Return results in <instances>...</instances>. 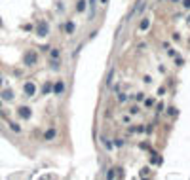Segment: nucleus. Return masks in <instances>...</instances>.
Instances as JSON below:
<instances>
[{"label": "nucleus", "instance_id": "7", "mask_svg": "<svg viewBox=\"0 0 190 180\" xmlns=\"http://www.w3.org/2000/svg\"><path fill=\"white\" fill-rule=\"evenodd\" d=\"M95 8H97V0H89V19H93Z\"/></svg>", "mask_w": 190, "mask_h": 180}, {"label": "nucleus", "instance_id": "10", "mask_svg": "<svg viewBox=\"0 0 190 180\" xmlns=\"http://www.w3.org/2000/svg\"><path fill=\"white\" fill-rule=\"evenodd\" d=\"M86 4H88L86 0H78V4H76V12H84V10H86Z\"/></svg>", "mask_w": 190, "mask_h": 180}, {"label": "nucleus", "instance_id": "17", "mask_svg": "<svg viewBox=\"0 0 190 180\" xmlns=\"http://www.w3.org/2000/svg\"><path fill=\"white\" fill-rule=\"evenodd\" d=\"M114 144H116V146H122V144H124V140H120V138H116V140H114Z\"/></svg>", "mask_w": 190, "mask_h": 180}, {"label": "nucleus", "instance_id": "14", "mask_svg": "<svg viewBox=\"0 0 190 180\" xmlns=\"http://www.w3.org/2000/svg\"><path fill=\"white\" fill-rule=\"evenodd\" d=\"M10 129H12V131H15V133H19V131H21V127H19L17 123H10Z\"/></svg>", "mask_w": 190, "mask_h": 180}, {"label": "nucleus", "instance_id": "8", "mask_svg": "<svg viewBox=\"0 0 190 180\" xmlns=\"http://www.w3.org/2000/svg\"><path fill=\"white\" fill-rule=\"evenodd\" d=\"M148 27H150V19H148V17H145V19H143V21H141L139 29H141V30H146Z\"/></svg>", "mask_w": 190, "mask_h": 180}, {"label": "nucleus", "instance_id": "18", "mask_svg": "<svg viewBox=\"0 0 190 180\" xmlns=\"http://www.w3.org/2000/svg\"><path fill=\"white\" fill-rule=\"evenodd\" d=\"M183 6L188 10V8H190V0H184V2H183Z\"/></svg>", "mask_w": 190, "mask_h": 180}, {"label": "nucleus", "instance_id": "4", "mask_svg": "<svg viewBox=\"0 0 190 180\" xmlns=\"http://www.w3.org/2000/svg\"><path fill=\"white\" fill-rule=\"evenodd\" d=\"M51 89H53V95H63V91H65V84H63V80L55 82Z\"/></svg>", "mask_w": 190, "mask_h": 180}, {"label": "nucleus", "instance_id": "3", "mask_svg": "<svg viewBox=\"0 0 190 180\" xmlns=\"http://www.w3.org/2000/svg\"><path fill=\"white\" fill-rule=\"evenodd\" d=\"M23 91H25V97H33L36 93V85H34L33 82H27V84L23 85Z\"/></svg>", "mask_w": 190, "mask_h": 180}, {"label": "nucleus", "instance_id": "20", "mask_svg": "<svg viewBox=\"0 0 190 180\" xmlns=\"http://www.w3.org/2000/svg\"><path fill=\"white\" fill-rule=\"evenodd\" d=\"M0 108H2V102H0Z\"/></svg>", "mask_w": 190, "mask_h": 180}, {"label": "nucleus", "instance_id": "5", "mask_svg": "<svg viewBox=\"0 0 190 180\" xmlns=\"http://www.w3.org/2000/svg\"><path fill=\"white\" fill-rule=\"evenodd\" d=\"M17 114L21 116L23 120H29V118H30V114H33V112H30V108H29V106H21V108H19V110H17Z\"/></svg>", "mask_w": 190, "mask_h": 180}, {"label": "nucleus", "instance_id": "13", "mask_svg": "<svg viewBox=\"0 0 190 180\" xmlns=\"http://www.w3.org/2000/svg\"><path fill=\"white\" fill-rule=\"evenodd\" d=\"M51 87H53L51 84H44V87H42V93H44V95H48L50 91H51Z\"/></svg>", "mask_w": 190, "mask_h": 180}, {"label": "nucleus", "instance_id": "12", "mask_svg": "<svg viewBox=\"0 0 190 180\" xmlns=\"http://www.w3.org/2000/svg\"><path fill=\"white\" fill-rule=\"evenodd\" d=\"M112 76H114V66H110L109 74H106V84H110V82H112Z\"/></svg>", "mask_w": 190, "mask_h": 180}, {"label": "nucleus", "instance_id": "16", "mask_svg": "<svg viewBox=\"0 0 190 180\" xmlns=\"http://www.w3.org/2000/svg\"><path fill=\"white\" fill-rule=\"evenodd\" d=\"M118 101H120V102H126L127 97H126V95H118Z\"/></svg>", "mask_w": 190, "mask_h": 180}, {"label": "nucleus", "instance_id": "19", "mask_svg": "<svg viewBox=\"0 0 190 180\" xmlns=\"http://www.w3.org/2000/svg\"><path fill=\"white\" fill-rule=\"evenodd\" d=\"M0 87H2V78H0Z\"/></svg>", "mask_w": 190, "mask_h": 180}, {"label": "nucleus", "instance_id": "2", "mask_svg": "<svg viewBox=\"0 0 190 180\" xmlns=\"http://www.w3.org/2000/svg\"><path fill=\"white\" fill-rule=\"evenodd\" d=\"M48 34H50V27H48V23H46V21H40V23H38V27H36V36L44 38V36H48Z\"/></svg>", "mask_w": 190, "mask_h": 180}, {"label": "nucleus", "instance_id": "11", "mask_svg": "<svg viewBox=\"0 0 190 180\" xmlns=\"http://www.w3.org/2000/svg\"><path fill=\"white\" fill-rule=\"evenodd\" d=\"M65 30H67V34H72V32H74V23L69 21V23L65 25Z\"/></svg>", "mask_w": 190, "mask_h": 180}, {"label": "nucleus", "instance_id": "1", "mask_svg": "<svg viewBox=\"0 0 190 180\" xmlns=\"http://www.w3.org/2000/svg\"><path fill=\"white\" fill-rule=\"evenodd\" d=\"M36 61H38V55L34 53V51H27V53L23 55V63L27 65V66H33V65H36Z\"/></svg>", "mask_w": 190, "mask_h": 180}, {"label": "nucleus", "instance_id": "6", "mask_svg": "<svg viewBox=\"0 0 190 180\" xmlns=\"http://www.w3.org/2000/svg\"><path fill=\"white\" fill-rule=\"evenodd\" d=\"M55 135H57V131H55V129H48V131L44 133V140H53Z\"/></svg>", "mask_w": 190, "mask_h": 180}, {"label": "nucleus", "instance_id": "15", "mask_svg": "<svg viewBox=\"0 0 190 180\" xmlns=\"http://www.w3.org/2000/svg\"><path fill=\"white\" fill-rule=\"evenodd\" d=\"M51 57L57 59V57H59V49H53V51H51Z\"/></svg>", "mask_w": 190, "mask_h": 180}, {"label": "nucleus", "instance_id": "9", "mask_svg": "<svg viewBox=\"0 0 190 180\" xmlns=\"http://www.w3.org/2000/svg\"><path fill=\"white\" fill-rule=\"evenodd\" d=\"M2 99H4V101H12V99H13V93H12V91H10V89L2 91Z\"/></svg>", "mask_w": 190, "mask_h": 180}]
</instances>
